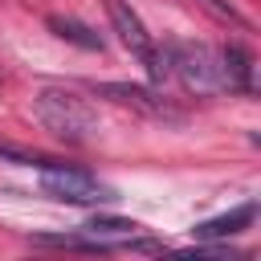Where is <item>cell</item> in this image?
<instances>
[{
  "label": "cell",
  "instance_id": "obj_11",
  "mask_svg": "<svg viewBox=\"0 0 261 261\" xmlns=\"http://www.w3.org/2000/svg\"><path fill=\"white\" fill-rule=\"evenodd\" d=\"M200 4H204L208 12H216L220 20H232V24H245V16H241V12L232 8V4H224V0H200Z\"/></svg>",
  "mask_w": 261,
  "mask_h": 261
},
{
  "label": "cell",
  "instance_id": "obj_8",
  "mask_svg": "<svg viewBox=\"0 0 261 261\" xmlns=\"http://www.w3.org/2000/svg\"><path fill=\"white\" fill-rule=\"evenodd\" d=\"M220 61H224L228 90H241V94H249V90H253V57H249L241 45H228V49H220Z\"/></svg>",
  "mask_w": 261,
  "mask_h": 261
},
{
  "label": "cell",
  "instance_id": "obj_3",
  "mask_svg": "<svg viewBox=\"0 0 261 261\" xmlns=\"http://www.w3.org/2000/svg\"><path fill=\"white\" fill-rule=\"evenodd\" d=\"M41 192L53 196V200H65V204H102V200H114V192L106 184H98L86 167L53 163V159L41 163Z\"/></svg>",
  "mask_w": 261,
  "mask_h": 261
},
{
  "label": "cell",
  "instance_id": "obj_1",
  "mask_svg": "<svg viewBox=\"0 0 261 261\" xmlns=\"http://www.w3.org/2000/svg\"><path fill=\"white\" fill-rule=\"evenodd\" d=\"M33 114L49 135H57L65 143H90L98 135V114L90 110V102L82 94H73V90H61V86L37 90Z\"/></svg>",
  "mask_w": 261,
  "mask_h": 261
},
{
  "label": "cell",
  "instance_id": "obj_9",
  "mask_svg": "<svg viewBox=\"0 0 261 261\" xmlns=\"http://www.w3.org/2000/svg\"><path fill=\"white\" fill-rule=\"evenodd\" d=\"M86 228H90L94 237H98V232H110V237H135L139 224H135V220H122V216H94Z\"/></svg>",
  "mask_w": 261,
  "mask_h": 261
},
{
  "label": "cell",
  "instance_id": "obj_4",
  "mask_svg": "<svg viewBox=\"0 0 261 261\" xmlns=\"http://www.w3.org/2000/svg\"><path fill=\"white\" fill-rule=\"evenodd\" d=\"M106 12H110V24L118 33V41L139 57V65L151 73V82H163L167 77V61H163V49L151 41L147 24L139 20V12L126 4V0H106Z\"/></svg>",
  "mask_w": 261,
  "mask_h": 261
},
{
  "label": "cell",
  "instance_id": "obj_5",
  "mask_svg": "<svg viewBox=\"0 0 261 261\" xmlns=\"http://www.w3.org/2000/svg\"><path fill=\"white\" fill-rule=\"evenodd\" d=\"M94 94L98 98H110V102H118V106H130V110H139V114H147V118H155V122H184V114L159 94V90H151V86H130V82H98L94 86Z\"/></svg>",
  "mask_w": 261,
  "mask_h": 261
},
{
  "label": "cell",
  "instance_id": "obj_2",
  "mask_svg": "<svg viewBox=\"0 0 261 261\" xmlns=\"http://www.w3.org/2000/svg\"><path fill=\"white\" fill-rule=\"evenodd\" d=\"M163 61H167V73H175L192 94H224L228 90L220 49H212L204 41H167Z\"/></svg>",
  "mask_w": 261,
  "mask_h": 261
},
{
  "label": "cell",
  "instance_id": "obj_7",
  "mask_svg": "<svg viewBox=\"0 0 261 261\" xmlns=\"http://www.w3.org/2000/svg\"><path fill=\"white\" fill-rule=\"evenodd\" d=\"M45 29L57 33L61 41L77 45V49H90V53H102V45H106L90 24H82V20H73V16H45Z\"/></svg>",
  "mask_w": 261,
  "mask_h": 261
},
{
  "label": "cell",
  "instance_id": "obj_6",
  "mask_svg": "<svg viewBox=\"0 0 261 261\" xmlns=\"http://www.w3.org/2000/svg\"><path fill=\"white\" fill-rule=\"evenodd\" d=\"M253 216H257V204H237L232 212H224V216H212V220L196 224L192 232H196V241H224V237H237V232H245V228L253 224Z\"/></svg>",
  "mask_w": 261,
  "mask_h": 261
},
{
  "label": "cell",
  "instance_id": "obj_10",
  "mask_svg": "<svg viewBox=\"0 0 261 261\" xmlns=\"http://www.w3.org/2000/svg\"><path fill=\"white\" fill-rule=\"evenodd\" d=\"M41 245H61V249H90V253H106V241H86V237H37Z\"/></svg>",
  "mask_w": 261,
  "mask_h": 261
}]
</instances>
